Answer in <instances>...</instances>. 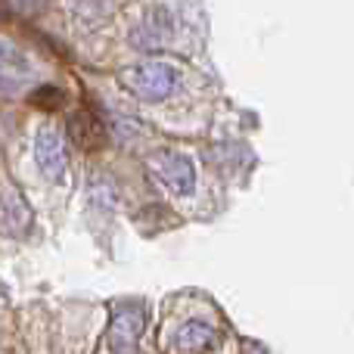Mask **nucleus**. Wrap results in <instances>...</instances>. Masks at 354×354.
Segmentation results:
<instances>
[{"label": "nucleus", "mask_w": 354, "mask_h": 354, "mask_svg": "<svg viewBox=\"0 0 354 354\" xmlns=\"http://www.w3.org/2000/svg\"><path fill=\"white\" fill-rule=\"evenodd\" d=\"M147 171L171 196H189L196 189V168L187 153L177 149H159L147 159Z\"/></svg>", "instance_id": "nucleus-2"}, {"label": "nucleus", "mask_w": 354, "mask_h": 354, "mask_svg": "<svg viewBox=\"0 0 354 354\" xmlns=\"http://www.w3.org/2000/svg\"><path fill=\"white\" fill-rule=\"evenodd\" d=\"M35 162L47 180H53V183L66 180V174H68L66 137H62L56 128H50V124H44V128L35 134Z\"/></svg>", "instance_id": "nucleus-4"}, {"label": "nucleus", "mask_w": 354, "mask_h": 354, "mask_svg": "<svg viewBox=\"0 0 354 354\" xmlns=\"http://www.w3.org/2000/svg\"><path fill=\"white\" fill-rule=\"evenodd\" d=\"M214 330L208 324H202V320H189V324H183L180 330L174 333V345H177V351H183V354H202V351H208L214 345Z\"/></svg>", "instance_id": "nucleus-8"}, {"label": "nucleus", "mask_w": 354, "mask_h": 354, "mask_svg": "<svg viewBox=\"0 0 354 354\" xmlns=\"http://www.w3.org/2000/svg\"><path fill=\"white\" fill-rule=\"evenodd\" d=\"M16 62H19V56L12 53L10 47H3V44H0V72H3L6 66H16Z\"/></svg>", "instance_id": "nucleus-11"}, {"label": "nucleus", "mask_w": 354, "mask_h": 354, "mask_svg": "<svg viewBox=\"0 0 354 354\" xmlns=\"http://www.w3.org/2000/svg\"><path fill=\"white\" fill-rule=\"evenodd\" d=\"M28 103L37 106V109L53 112V109H59V106L66 103V93H62L56 84H41V87H35V91L28 93Z\"/></svg>", "instance_id": "nucleus-9"}, {"label": "nucleus", "mask_w": 354, "mask_h": 354, "mask_svg": "<svg viewBox=\"0 0 354 354\" xmlns=\"http://www.w3.org/2000/svg\"><path fill=\"white\" fill-rule=\"evenodd\" d=\"M118 189L112 187L109 180H93V187H91V199L93 202H100V205H106V208H112L118 202Z\"/></svg>", "instance_id": "nucleus-10"}, {"label": "nucleus", "mask_w": 354, "mask_h": 354, "mask_svg": "<svg viewBox=\"0 0 354 354\" xmlns=\"http://www.w3.org/2000/svg\"><path fill=\"white\" fill-rule=\"evenodd\" d=\"M143 326H147V314H143L140 301H118L112 308V320H109V333H106V342H109L112 354H134L137 342L143 336Z\"/></svg>", "instance_id": "nucleus-3"}, {"label": "nucleus", "mask_w": 354, "mask_h": 354, "mask_svg": "<svg viewBox=\"0 0 354 354\" xmlns=\"http://www.w3.org/2000/svg\"><path fill=\"white\" fill-rule=\"evenodd\" d=\"M174 35H177L174 10H168V6H153V10L131 28V44H134L137 50H156L171 41Z\"/></svg>", "instance_id": "nucleus-5"}, {"label": "nucleus", "mask_w": 354, "mask_h": 354, "mask_svg": "<svg viewBox=\"0 0 354 354\" xmlns=\"http://www.w3.org/2000/svg\"><path fill=\"white\" fill-rule=\"evenodd\" d=\"M0 227L12 236H25L31 227V208L16 187L0 189Z\"/></svg>", "instance_id": "nucleus-6"}, {"label": "nucleus", "mask_w": 354, "mask_h": 354, "mask_svg": "<svg viewBox=\"0 0 354 354\" xmlns=\"http://www.w3.org/2000/svg\"><path fill=\"white\" fill-rule=\"evenodd\" d=\"M68 137H72L81 149H100L106 143V128L93 112L81 109V112L68 115Z\"/></svg>", "instance_id": "nucleus-7"}, {"label": "nucleus", "mask_w": 354, "mask_h": 354, "mask_svg": "<svg viewBox=\"0 0 354 354\" xmlns=\"http://www.w3.org/2000/svg\"><path fill=\"white\" fill-rule=\"evenodd\" d=\"M118 81L124 84V91H131L137 100H147V103L171 100L183 84L180 72L171 62H143V66L122 68Z\"/></svg>", "instance_id": "nucleus-1"}]
</instances>
